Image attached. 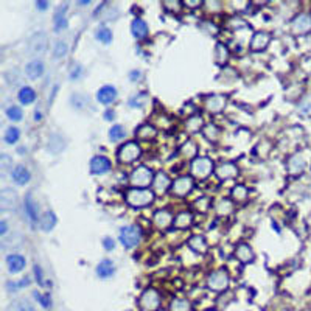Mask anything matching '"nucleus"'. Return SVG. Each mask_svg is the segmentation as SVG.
<instances>
[{"label":"nucleus","mask_w":311,"mask_h":311,"mask_svg":"<svg viewBox=\"0 0 311 311\" xmlns=\"http://www.w3.org/2000/svg\"><path fill=\"white\" fill-rule=\"evenodd\" d=\"M120 243L124 246V249H132L140 243L142 240V230L139 226H124L119 232Z\"/></svg>","instance_id":"nucleus-4"},{"label":"nucleus","mask_w":311,"mask_h":311,"mask_svg":"<svg viewBox=\"0 0 311 311\" xmlns=\"http://www.w3.org/2000/svg\"><path fill=\"white\" fill-rule=\"evenodd\" d=\"M25 151H27V149H25L24 146H20V148H19V153H20V154H24Z\"/></svg>","instance_id":"nucleus-59"},{"label":"nucleus","mask_w":311,"mask_h":311,"mask_svg":"<svg viewBox=\"0 0 311 311\" xmlns=\"http://www.w3.org/2000/svg\"><path fill=\"white\" fill-rule=\"evenodd\" d=\"M13 168V160H11V157L8 154H2L0 156V171H2V176H6L9 171Z\"/></svg>","instance_id":"nucleus-43"},{"label":"nucleus","mask_w":311,"mask_h":311,"mask_svg":"<svg viewBox=\"0 0 311 311\" xmlns=\"http://www.w3.org/2000/svg\"><path fill=\"white\" fill-rule=\"evenodd\" d=\"M153 188L156 193L159 194H164L168 188H171V181L168 178V175H165V173H157V175L154 176V181H153Z\"/></svg>","instance_id":"nucleus-24"},{"label":"nucleus","mask_w":311,"mask_h":311,"mask_svg":"<svg viewBox=\"0 0 311 311\" xmlns=\"http://www.w3.org/2000/svg\"><path fill=\"white\" fill-rule=\"evenodd\" d=\"M204 311H215V310H204Z\"/></svg>","instance_id":"nucleus-60"},{"label":"nucleus","mask_w":311,"mask_h":311,"mask_svg":"<svg viewBox=\"0 0 311 311\" xmlns=\"http://www.w3.org/2000/svg\"><path fill=\"white\" fill-rule=\"evenodd\" d=\"M194 205H196L201 212H207V209H209V205H210V201H209V198L204 196V198H199L196 202H194Z\"/></svg>","instance_id":"nucleus-50"},{"label":"nucleus","mask_w":311,"mask_h":311,"mask_svg":"<svg viewBox=\"0 0 311 311\" xmlns=\"http://www.w3.org/2000/svg\"><path fill=\"white\" fill-rule=\"evenodd\" d=\"M129 181H131V186L135 188H148L154 181V175L151 168H148L145 165H139L132 170Z\"/></svg>","instance_id":"nucleus-3"},{"label":"nucleus","mask_w":311,"mask_h":311,"mask_svg":"<svg viewBox=\"0 0 311 311\" xmlns=\"http://www.w3.org/2000/svg\"><path fill=\"white\" fill-rule=\"evenodd\" d=\"M153 221H154V224H156L157 229L165 230V229H168L173 224L175 218H173V215L168 210H157L154 213V216H153Z\"/></svg>","instance_id":"nucleus-20"},{"label":"nucleus","mask_w":311,"mask_h":311,"mask_svg":"<svg viewBox=\"0 0 311 311\" xmlns=\"http://www.w3.org/2000/svg\"><path fill=\"white\" fill-rule=\"evenodd\" d=\"M6 230H8V224H6V221H2V223H0V235L5 237Z\"/></svg>","instance_id":"nucleus-54"},{"label":"nucleus","mask_w":311,"mask_h":311,"mask_svg":"<svg viewBox=\"0 0 311 311\" xmlns=\"http://www.w3.org/2000/svg\"><path fill=\"white\" fill-rule=\"evenodd\" d=\"M186 5H187V6H198V5H199V2H194V3H190V2H186Z\"/></svg>","instance_id":"nucleus-58"},{"label":"nucleus","mask_w":311,"mask_h":311,"mask_svg":"<svg viewBox=\"0 0 311 311\" xmlns=\"http://www.w3.org/2000/svg\"><path fill=\"white\" fill-rule=\"evenodd\" d=\"M188 246L191 250L198 252V254H205L207 252V241L202 235H193L188 240Z\"/></svg>","instance_id":"nucleus-27"},{"label":"nucleus","mask_w":311,"mask_h":311,"mask_svg":"<svg viewBox=\"0 0 311 311\" xmlns=\"http://www.w3.org/2000/svg\"><path fill=\"white\" fill-rule=\"evenodd\" d=\"M47 50V34L44 31L34 33L28 42V53L31 56H41Z\"/></svg>","instance_id":"nucleus-8"},{"label":"nucleus","mask_w":311,"mask_h":311,"mask_svg":"<svg viewBox=\"0 0 311 311\" xmlns=\"http://www.w3.org/2000/svg\"><path fill=\"white\" fill-rule=\"evenodd\" d=\"M6 266L11 274H17L24 271V268L27 266V260L20 254H9L6 257Z\"/></svg>","instance_id":"nucleus-17"},{"label":"nucleus","mask_w":311,"mask_h":311,"mask_svg":"<svg viewBox=\"0 0 311 311\" xmlns=\"http://www.w3.org/2000/svg\"><path fill=\"white\" fill-rule=\"evenodd\" d=\"M186 128L190 132H196L204 128V120L201 115H191V117L186 122Z\"/></svg>","instance_id":"nucleus-35"},{"label":"nucleus","mask_w":311,"mask_h":311,"mask_svg":"<svg viewBox=\"0 0 311 311\" xmlns=\"http://www.w3.org/2000/svg\"><path fill=\"white\" fill-rule=\"evenodd\" d=\"M159 311H164V310H159Z\"/></svg>","instance_id":"nucleus-61"},{"label":"nucleus","mask_w":311,"mask_h":311,"mask_svg":"<svg viewBox=\"0 0 311 311\" xmlns=\"http://www.w3.org/2000/svg\"><path fill=\"white\" fill-rule=\"evenodd\" d=\"M230 283V275L226 269H218L210 272V275L207 277V286L209 290L215 291V293H221L224 290H227V286Z\"/></svg>","instance_id":"nucleus-6"},{"label":"nucleus","mask_w":311,"mask_h":311,"mask_svg":"<svg viewBox=\"0 0 311 311\" xmlns=\"http://www.w3.org/2000/svg\"><path fill=\"white\" fill-rule=\"evenodd\" d=\"M235 257L241 263H250V261H254V258H255L254 250H252V248L249 245H246V243H241V245L237 246V249H235Z\"/></svg>","instance_id":"nucleus-26"},{"label":"nucleus","mask_w":311,"mask_h":311,"mask_svg":"<svg viewBox=\"0 0 311 311\" xmlns=\"http://www.w3.org/2000/svg\"><path fill=\"white\" fill-rule=\"evenodd\" d=\"M19 202V196L17 193L13 188H3L0 191V209H2L3 213L14 210Z\"/></svg>","instance_id":"nucleus-9"},{"label":"nucleus","mask_w":311,"mask_h":311,"mask_svg":"<svg viewBox=\"0 0 311 311\" xmlns=\"http://www.w3.org/2000/svg\"><path fill=\"white\" fill-rule=\"evenodd\" d=\"M131 33H132V36L135 39H145L148 36V25H146V22L140 17H135L132 22H131Z\"/></svg>","instance_id":"nucleus-23"},{"label":"nucleus","mask_w":311,"mask_h":311,"mask_svg":"<svg viewBox=\"0 0 311 311\" xmlns=\"http://www.w3.org/2000/svg\"><path fill=\"white\" fill-rule=\"evenodd\" d=\"M36 90H34L31 86H22L17 92V98L19 101L22 103V105H25V106H30L33 105L34 101H36Z\"/></svg>","instance_id":"nucleus-25"},{"label":"nucleus","mask_w":311,"mask_h":311,"mask_svg":"<svg viewBox=\"0 0 311 311\" xmlns=\"http://www.w3.org/2000/svg\"><path fill=\"white\" fill-rule=\"evenodd\" d=\"M293 31L296 34H305L311 30V16L304 13V14H299L297 17H294L293 20Z\"/></svg>","instance_id":"nucleus-14"},{"label":"nucleus","mask_w":311,"mask_h":311,"mask_svg":"<svg viewBox=\"0 0 311 311\" xmlns=\"http://www.w3.org/2000/svg\"><path fill=\"white\" fill-rule=\"evenodd\" d=\"M216 176L221 181H229L238 176V167L234 162H223L216 168Z\"/></svg>","instance_id":"nucleus-16"},{"label":"nucleus","mask_w":311,"mask_h":311,"mask_svg":"<svg viewBox=\"0 0 311 311\" xmlns=\"http://www.w3.org/2000/svg\"><path fill=\"white\" fill-rule=\"evenodd\" d=\"M170 311H193V307H191V304L187 301V299L178 297V299H173V301H171Z\"/></svg>","instance_id":"nucleus-33"},{"label":"nucleus","mask_w":311,"mask_h":311,"mask_svg":"<svg viewBox=\"0 0 311 311\" xmlns=\"http://www.w3.org/2000/svg\"><path fill=\"white\" fill-rule=\"evenodd\" d=\"M204 135H205L209 140L216 142V140H218V137H220V129L216 128V124L209 123V124H205V126H204Z\"/></svg>","instance_id":"nucleus-42"},{"label":"nucleus","mask_w":311,"mask_h":311,"mask_svg":"<svg viewBox=\"0 0 311 311\" xmlns=\"http://www.w3.org/2000/svg\"><path fill=\"white\" fill-rule=\"evenodd\" d=\"M224 108H226V97L224 95L215 94V95L207 97V100H205V109L209 111V112H212V114H220Z\"/></svg>","instance_id":"nucleus-15"},{"label":"nucleus","mask_w":311,"mask_h":311,"mask_svg":"<svg viewBox=\"0 0 311 311\" xmlns=\"http://www.w3.org/2000/svg\"><path fill=\"white\" fill-rule=\"evenodd\" d=\"M36 8L41 9V11H44V9H47V8H49V3H47V2H41V0H38V2H36Z\"/></svg>","instance_id":"nucleus-55"},{"label":"nucleus","mask_w":311,"mask_h":311,"mask_svg":"<svg viewBox=\"0 0 311 311\" xmlns=\"http://www.w3.org/2000/svg\"><path fill=\"white\" fill-rule=\"evenodd\" d=\"M34 120H41V111H36V114H34Z\"/></svg>","instance_id":"nucleus-57"},{"label":"nucleus","mask_w":311,"mask_h":311,"mask_svg":"<svg viewBox=\"0 0 311 311\" xmlns=\"http://www.w3.org/2000/svg\"><path fill=\"white\" fill-rule=\"evenodd\" d=\"M45 72V64L42 62V60H33L25 65V75L30 79H38L44 75Z\"/></svg>","instance_id":"nucleus-19"},{"label":"nucleus","mask_w":311,"mask_h":311,"mask_svg":"<svg viewBox=\"0 0 311 311\" xmlns=\"http://www.w3.org/2000/svg\"><path fill=\"white\" fill-rule=\"evenodd\" d=\"M11 179H13L16 186H27L31 179L30 170L24 165H17L13 168V171H11Z\"/></svg>","instance_id":"nucleus-18"},{"label":"nucleus","mask_w":311,"mask_h":311,"mask_svg":"<svg viewBox=\"0 0 311 311\" xmlns=\"http://www.w3.org/2000/svg\"><path fill=\"white\" fill-rule=\"evenodd\" d=\"M193 187H194V182L191 176H181L171 184V191L175 193L176 196H187L193 190Z\"/></svg>","instance_id":"nucleus-10"},{"label":"nucleus","mask_w":311,"mask_h":311,"mask_svg":"<svg viewBox=\"0 0 311 311\" xmlns=\"http://www.w3.org/2000/svg\"><path fill=\"white\" fill-rule=\"evenodd\" d=\"M55 224H56V216H55V213L52 210H47V212L42 215L41 221H39L41 229L44 230V232H50V230H53Z\"/></svg>","instance_id":"nucleus-29"},{"label":"nucleus","mask_w":311,"mask_h":311,"mask_svg":"<svg viewBox=\"0 0 311 311\" xmlns=\"http://www.w3.org/2000/svg\"><path fill=\"white\" fill-rule=\"evenodd\" d=\"M9 311H36L34 305L25 299H22V301H16L13 305L9 307Z\"/></svg>","instance_id":"nucleus-40"},{"label":"nucleus","mask_w":311,"mask_h":311,"mask_svg":"<svg viewBox=\"0 0 311 311\" xmlns=\"http://www.w3.org/2000/svg\"><path fill=\"white\" fill-rule=\"evenodd\" d=\"M216 212L220 215H230L234 212V202L227 198H221L216 202Z\"/></svg>","instance_id":"nucleus-37"},{"label":"nucleus","mask_w":311,"mask_h":311,"mask_svg":"<svg viewBox=\"0 0 311 311\" xmlns=\"http://www.w3.org/2000/svg\"><path fill=\"white\" fill-rule=\"evenodd\" d=\"M25 213H27L28 220L33 226L41 221L39 220V204L34 201V198L31 196L30 193L25 196Z\"/></svg>","instance_id":"nucleus-13"},{"label":"nucleus","mask_w":311,"mask_h":311,"mask_svg":"<svg viewBox=\"0 0 311 311\" xmlns=\"http://www.w3.org/2000/svg\"><path fill=\"white\" fill-rule=\"evenodd\" d=\"M212 171H213V160L210 157L199 156V157H194L191 160L190 173H191L193 178L204 181L212 175Z\"/></svg>","instance_id":"nucleus-2"},{"label":"nucleus","mask_w":311,"mask_h":311,"mask_svg":"<svg viewBox=\"0 0 311 311\" xmlns=\"http://www.w3.org/2000/svg\"><path fill=\"white\" fill-rule=\"evenodd\" d=\"M105 119H106L108 122H112V120L115 119V114H114V111H106V112H105Z\"/></svg>","instance_id":"nucleus-56"},{"label":"nucleus","mask_w":311,"mask_h":311,"mask_svg":"<svg viewBox=\"0 0 311 311\" xmlns=\"http://www.w3.org/2000/svg\"><path fill=\"white\" fill-rule=\"evenodd\" d=\"M182 154L186 156V157H193V156H196V145H194L191 140H188L187 143H184L182 145Z\"/></svg>","instance_id":"nucleus-47"},{"label":"nucleus","mask_w":311,"mask_h":311,"mask_svg":"<svg viewBox=\"0 0 311 311\" xmlns=\"http://www.w3.org/2000/svg\"><path fill=\"white\" fill-rule=\"evenodd\" d=\"M213 58H215V62L218 65H223L229 61V50L224 44L221 42H218L215 45V52H213Z\"/></svg>","instance_id":"nucleus-28"},{"label":"nucleus","mask_w":311,"mask_h":311,"mask_svg":"<svg viewBox=\"0 0 311 311\" xmlns=\"http://www.w3.org/2000/svg\"><path fill=\"white\" fill-rule=\"evenodd\" d=\"M95 272H97V275L100 279H109V277H112V275L115 274V264H114L112 260L105 258V260H101L97 264Z\"/></svg>","instance_id":"nucleus-22"},{"label":"nucleus","mask_w":311,"mask_h":311,"mask_svg":"<svg viewBox=\"0 0 311 311\" xmlns=\"http://www.w3.org/2000/svg\"><path fill=\"white\" fill-rule=\"evenodd\" d=\"M157 134L156 128L151 124H142L140 128L135 129V135L139 137V139H143V140H148V139H154Z\"/></svg>","instance_id":"nucleus-32"},{"label":"nucleus","mask_w":311,"mask_h":311,"mask_svg":"<svg viewBox=\"0 0 311 311\" xmlns=\"http://www.w3.org/2000/svg\"><path fill=\"white\" fill-rule=\"evenodd\" d=\"M67 50H68L67 42L65 41H58L56 45H55L53 55H55V58H60V60H61V58H64L67 55Z\"/></svg>","instance_id":"nucleus-45"},{"label":"nucleus","mask_w":311,"mask_h":311,"mask_svg":"<svg viewBox=\"0 0 311 311\" xmlns=\"http://www.w3.org/2000/svg\"><path fill=\"white\" fill-rule=\"evenodd\" d=\"M248 194H249V190L245 186H235L232 188V198L235 201H245L248 198Z\"/></svg>","instance_id":"nucleus-44"},{"label":"nucleus","mask_w":311,"mask_h":311,"mask_svg":"<svg viewBox=\"0 0 311 311\" xmlns=\"http://www.w3.org/2000/svg\"><path fill=\"white\" fill-rule=\"evenodd\" d=\"M126 137V129L122 124H112V128L109 129V140L111 142H120Z\"/></svg>","instance_id":"nucleus-36"},{"label":"nucleus","mask_w":311,"mask_h":311,"mask_svg":"<svg viewBox=\"0 0 311 311\" xmlns=\"http://www.w3.org/2000/svg\"><path fill=\"white\" fill-rule=\"evenodd\" d=\"M33 296L36 297V301L44 307V308H50L52 307V301H50V296L49 294H41L38 291H34Z\"/></svg>","instance_id":"nucleus-49"},{"label":"nucleus","mask_w":311,"mask_h":311,"mask_svg":"<svg viewBox=\"0 0 311 311\" xmlns=\"http://www.w3.org/2000/svg\"><path fill=\"white\" fill-rule=\"evenodd\" d=\"M67 28V19H65V8H60L55 14V30L62 31Z\"/></svg>","instance_id":"nucleus-39"},{"label":"nucleus","mask_w":311,"mask_h":311,"mask_svg":"<svg viewBox=\"0 0 311 311\" xmlns=\"http://www.w3.org/2000/svg\"><path fill=\"white\" fill-rule=\"evenodd\" d=\"M65 146V143L62 142L61 135H52L49 139V151H52L53 154H58L60 151H62Z\"/></svg>","instance_id":"nucleus-38"},{"label":"nucleus","mask_w":311,"mask_h":311,"mask_svg":"<svg viewBox=\"0 0 311 311\" xmlns=\"http://www.w3.org/2000/svg\"><path fill=\"white\" fill-rule=\"evenodd\" d=\"M30 277H24V279H20L19 282H8L6 285H8V291H19V290H22V288H25V286H28L30 285Z\"/></svg>","instance_id":"nucleus-46"},{"label":"nucleus","mask_w":311,"mask_h":311,"mask_svg":"<svg viewBox=\"0 0 311 311\" xmlns=\"http://www.w3.org/2000/svg\"><path fill=\"white\" fill-rule=\"evenodd\" d=\"M117 95H119L117 89H115L114 86H111V84H106V86L100 87V90L97 92V101L101 103V105L108 106V105H111V103L115 101Z\"/></svg>","instance_id":"nucleus-12"},{"label":"nucleus","mask_w":311,"mask_h":311,"mask_svg":"<svg viewBox=\"0 0 311 311\" xmlns=\"http://www.w3.org/2000/svg\"><path fill=\"white\" fill-rule=\"evenodd\" d=\"M160 302H162V299L154 288H148L139 297V307L142 311H159Z\"/></svg>","instance_id":"nucleus-5"},{"label":"nucleus","mask_w":311,"mask_h":311,"mask_svg":"<svg viewBox=\"0 0 311 311\" xmlns=\"http://www.w3.org/2000/svg\"><path fill=\"white\" fill-rule=\"evenodd\" d=\"M103 246H105L106 250H114L115 249V241L111 238V237H106V238H103Z\"/></svg>","instance_id":"nucleus-52"},{"label":"nucleus","mask_w":311,"mask_h":311,"mask_svg":"<svg viewBox=\"0 0 311 311\" xmlns=\"http://www.w3.org/2000/svg\"><path fill=\"white\" fill-rule=\"evenodd\" d=\"M95 38L97 41H100L101 44H111L112 42V30L106 25H100L95 30Z\"/></svg>","instance_id":"nucleus-31"},{"label":"nucleus","mask_w":311,"mask_h":311,"mask_svg":"<svg viewBox=\"0 0 311 311\" xmlns=\"http://www.w3.org/2000/svg\"><path fill=\"white\" fill-rule=\"evenodd\" d=\"M6 117L11 120V122H20L22 119H24V112H22V109L16 105L6 108Z\"/></svg>","instance_id":"nucleus-41"},{"label":"nucleus","mask_w":311,"mask_h":311,"mask_svg":"<svg viewBox=\"0 0 311 311\" xmlns=\"http://www.w3.org/2000/svg\"><path fill=\"white\" fill-rule=\"evenodd\" d=\"M142 154V149L137 142H126L124 145L120 146L117 157L122 164H132L134 160H137Z\"/></svg>","instance_id":"nucleus-7"},{"label":"nucleus","mask_w":311,"mask_h":311,"mask_svg":"<svg viewBox=\"0 0 311 311\" xmlns=\"http://www.w3.org/2000/svg\"><path fill=\"white\" fill-rule=\"evenodd\" d=\"M34 274H36V280L39 282V285H44V275H42V271L38 264H34Z\"/></svg>","instance_id":"nucleus-53"},{"label":"nucleus","mask_w":311,"mask_h":311,"mask_svg":"<svg viewBox=\"0 0 311 311\" xmlns=\"http://www.w3.org/2000/svg\"><path fill=\"white\" fill-rule=\"evenodd\" d=\"M111 160L106 157V156H95L92 157L90 164H89V170L94 176H100V175H105L111 170Z\"/></svg>","instance_id":"nucleus-11"},{"label":"nucleus","mask_w":311,"mask_h":311,"mask_svg":"<svg viewBox=\"0 0 311 311\" xmlns=\"http://www.w3.org/2000/svg\"><path fill=\"white\" fill-rule=\"evenodd\" d=\"M271 41V36L268 33L264 31H257L254 36H252V41H250V50L254 52H261L268 47V44Z\"/></svg>","instance_id":"nucleus-21"},{"label":"nucleus","mask_w":311,"mask_h":311,"mask_svg":"<svg viewBox=\"0 0 311 311\" xmlns=\"http://www.w3.org/2000/svg\"><path fill=\"white\" fill-rule=\"evenodd\" d=\"M154 201V191L149 188H129L126 191V202L132 207H146Z\"/></svg>","instance_id":"nucleus-1"},{"label":"nucleus","mask_w":311,"mask_h":311,"mask_svg":"<svg viewBox=\"0 0 311 311\" xmlns=\"http://www.w3.org/2000/svg\"><path fill=\"white\" fill-rule=\"evenodd\" d=\"M81 73H83V67L79 64H75L72 67V70H70V79H72V81H73V79H78L79 76H81Z\"/></svg>","instance_id":"nucleus-51"},{"label":"nucleus","mask_w":311,"mask_h":311,"mask_svg":"<svg viewBox=\"0 0 311 311\" xmlns=\"http://www.w3.org/2000/svg\"><path fill=\"white\" fill-rule=\"evenodd\" d=\"M20 139V131L19 128H16V126H9V128H6L5 134H3V140L5 143L8 145H16Z\"/></svg>","instance_id":"nucleus-34"},{"label":"nucleus","mask_w":311,"mask_h":311,"mask_svg":"<svg viewBox=\"0 0 311 311\" xmlns=\"http://www.w3.org/2000/svg\"><path fill=\"white\" fill-rule=\"evenodd\" d=\"M173 223H175V227L178 229H187L193 223V215L190 212H179L175 216V221Z\"/></svg>","instance_id":"nucleus-30"},{"label":"nucleus","mask_w":311,"mask_h":311,"mask_svg":"<svg viewBox=\"0 0 311 311\" xmlns=\"http://www.w3.org/2000/svg\"><path fill=\"white\" fill-rule=\"evenodd\" d=\"M299 112H301L302 115H311V95L305 97L302 101H301V105H299Z\"/></svg>","instance_id":"nucleus-48"}]
</instances>
